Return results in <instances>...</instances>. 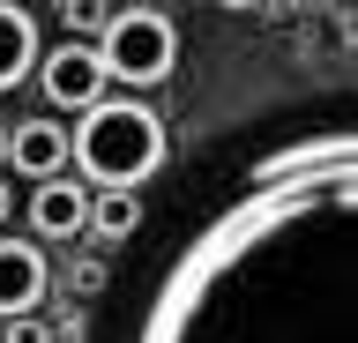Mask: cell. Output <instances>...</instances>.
<instances>
[{
  "label": "cell",
  "instance_id": "1",
  "mask_svg": "<svg viewBox=\"0 0 358 343\" xmlns=\"http://www.w3.org/2000/svg\"><path fill=\"white\" fill-rule=\"evenodd\" d=\"M127 343H358V135L284 142L157 269Z\"/></svg>",
  "mask_w": 358,
  "mask_h": 343
},
{
  "label": "cell",
  "instance_id": "2",
  "mask_svg": "<svg viewBox=\"0 0 358 343\" xmlns=\"http://www.w3.org/2000/svg\"><path fill=\"white\" fill-rule=\"evenodd\" d=\"M67 157L83 164V180H97L105 194H134L164 164V119L150 105H134V97H105L67 135Z\"/></svg>",
  "mask_w": 358,
  "mask_h": 343
},
{
  "label": "cell",
  "instance_id": "3",
  "mask_svg": "<svg viewBox=\"0 0 358 343\" xmlns=\"http://www.w3.org/2000/svg\"><path fill=\"white\" fill-rule=\"evenodd\" d=\"M97 68L105 82H127V90H150L179 68V23L164 8H105V30H97Z\"/></svg>",
  "mask_w": 358,
  "mask_h": 343
},
{
  "label": "cell",
  "instance_id": "4",
  "mask_svg": "<svg viewBox=\"0 0 358 343\" xmlns=\"http://www.w3.org/2000/svg\"><path fill=\"white\" fill-rule=\"evenodd\" d=\"M38 90L60 105V112H90V105H105V68H97V52L90 45H52L38 52Z\"/></svg>",
  "mask_w": 358,
  "mask_h": 343
},
{
  "label": "cell",
  "instance_id": "5",
  "mask_svg": "<svg viewBox=\"0 0 358 343\" xmlns=\"http://www.w3.org/2000/svg\"><path fill=\"white\" fill-rule=\"evenodd\" d=\"M52 291V269H45V247L0 231V321H22L38 314V298Z\"/></svg>",
  "mask_w": 358,
  "mask_h": 343
},
{
  "label": "cell",
  "instance_id": "6",
  "mask_svg": "<svg viewBox=\"0 0 358 343\" xmlns=\"http://www.w3.org/2000/svg\"><path fill=\"white\" fill-rule=\"evenodd\" d=\"M22 217H30V247L38 239H75V231H90V194H83V180H45V187H30Z\"/></svg>",
  "mask_w": 358,
  "mask_h": 343
},
{
  "label": "cell",
  "instance_id": "7",
  "mask_svg": "<svg viewBox=\"0 0 358 343\" xmlns=\"http://www.w3.org/2000/svg\"><path fill=\"white\" fill-rule=\"evenodd\" d=\"M8 172H22V180H67V127L60 119H22V127H8Z\"/></svg>",
  "mask_w": 358,
  "mask_h": 343
},
{
  "label": "cell",
  "instance_id": "8",
  "mask_svg": "<svg viewBox=\"0 0 358 343\" xmlns=\"http://www.w3.org/2000/svg\"><path fill=\"white\" fill-rule=\"evenodd\" d=\"M38 15L22 8V0H0V97L22 90L30 75H38Z\"/></svg>",
  "mask_w": 358,
  "mask_h": 343
},
{
  "label": "cell",
  "instance_id": "9",
  "mask_svg": "<svg viewBox=\"0 0 358 343\" xmlns=\"http://www.w3.org/2000/svg\"><path fill=\"white\" fill-rule=\"evenodd\" d=\"M134 224H142V202H134V194H105V202H90V231H97V239H127Z\"/></svg>",
  "mask_w": 358,
  "mask_h": 343
},
{
  "label": "cell",
  "instance_id": "10",
  "mask_svg": "<svg viewBox=\"0 0 358 343\" xmlns=\"http://www.w3.org/2000/svg\"><path fill=\"white\" fill-rule=\"evenodd\" d=\"M8 343H52V328L38 314H22V321H8Z\"/></svg>",
  "mask_w": 358,
  "mask_h": 343
},
{
  "label": "cell",
  "instance_id": "11",
  "mask_svg": "<svg viewBox=\"0 0 358 343\" xmlns=\"http://www.w3.org/2000/svg\"><path fill=\"white\" fill-rule=\"evenodd\" d=\"M60 23H75V30H105V8H90V0H75V8H60Z\"/></svg>",
  "mask_w": 358,
  "mask_h": 343
},
{
  "label": "cell",
  "instance_id": "12",
  "mask_svg": "<svg viewBox=\"0 0 358 343\" xmlns=\"http://www.w3.org/2000/svg\"><path fill=\"white\" fill-rule=\"evenodd\" d=\"M8 217H15V187L0 180V231H8Z\"/></svg>",
  "mask_w": 358,
  "mask_h": 343
},
{
  "label": "cell",
  "instance_id": "13",
  "mask_svg": "<svg viewBox=\"0 0 358 343\" xmlns=\"http://www.w3.org/2000/svg\"><path fill=\"white\" fill-rule=\"evenodd\" d=\"M0 180H8V127H0Z\"/></svg>",
  "mask_w": 358,
  "mask_h": 343
}]
</instances>
